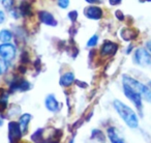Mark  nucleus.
<instances>
[{
    "label": "nucleus",
    "instance_id": "obj_12",
    "mask_svg": "<svg viewBox=\"0 0 151 143\" xmlns=\"http://www.w3.org/2000/svg\"><path fill=\"white\" fill-rule=\"evenodd\" d=\"M76 82V77L73 72H66L59 79V84L62 87H69Z\"/></svg>",
    "mask_w": 151,
    "mask_h": 143
},
{
    "label": "nucleus",
    "instance_id": "obj_35",
    "mask_svg": "<svg viewBox=\"0 0 151 143\" xmlns=\"http://www.w3.org/2000/svg\"><path fill=\"white\" fill-rule=\"evenodd\" d=\"M0 3H1V0H0Z\"/></svg>",
    "mask_w": 151,
    "mask_h": 143
},
{
    "label": "nucleus",
    "instance_id": "obj_20",
    "mask_svg": "<svg viewBox=\"0 0 151 143\" xmlns=\"http://www.w3.org/2000/svg\"><path fill=\"white\" fill-rule=\"evenodd\" d=\"M3 9L7 12H12L15 7V0H1Z\"/></svg>",
    "mask_w": 151,
    "mask_h": 143
},
{
    "label": "nucleus",
    "instance_id": "obj_30",
    "mask_svg": "<svg viewBox=\"0 0 151 143\" xmlns=\"http://www.w3.org/2000/svg\"><path fill=\"white\" fill-rule=\"evenodd\" d=\"M146 48H147V50L149 51V53L151 54V40H148V42L146 43Z\"/></svg>",
    "mask_w": 151,
    "mask_h": 143
},
{
    "label": "nucleus",
    "instance_id": "obj_8",
    "mask_svg": "<svg viewBox=\"0 0 151 143\" xmlns=\"http://www.w3.org/2000/svg\"><path fill=\"white\" fill-rule=\"evenodd\" d=\"M84 16L89 20L99 21L104 17V11L97 5H89L84 9Z\"/></svg>",
    "mask_w": 151,
    "mask_h": 143
},
{
    "label": "nucleus",
    "instance_id": "obj_28",
    "mask_svg": "<svg viewBox=\"0 0 151 143\" xmlns=\"http://www.w3.org/2000/svg\"><path fill=\"white\" fill-rule=\"evenodd\" d=\"M87 3H89V4H91V5H94V4H96V3H99L101 1V0H85Z\"/></svg>",
    "mask_w": 151,
    "mask_h": 143
},
{
    "label": "nucleus",
    "instance_id": "obj_16",
    "mask_svg": "<svg viewBox=\"0 0 151 143\" xmlns=\"http://www.w3.org/2000/svg\"><path fill=\"white\" fill-rule=\"evenodd\" d=\"M18 9H19L21 16H23V17H31L32 14H33L31 5H30L27 1H23V2L20 4Z\"/></svg>",
    "mask_w": 151,
    "mask_h": 143
},
{
    "label": "nucleus",
    "instance_id": "obj_3",
    "mask_svg": "<svg viewBox=\"0 0 151 143\" xmlns=\"http://www.w3.org/2000/svg\"><path fill=\"white\" fill-rule=\"evenodd\" d=\"M122 90H123V93L130 102L134 105V107L141 111L143 108V98L138 91H136L134 89H132L130 86H128L127 84L122 85Z\"/></svg>",
    "mask_w": 151,
    "mask_h": 143
},
{
    "label": "nucleus",
    "instance_id": "obj_17",
    "mask_svg": "<svg viewBox=\"0 0 151 143\" xmlns=\"http://www.w3.org/2000/svg\"><path fill=\"white\" fill-rule=\"evenodd\" d=\"M13 38H14V34L9 29L0 30V42L1 43H11Z\"/></svg>",
    "mask_w": 151,
    "mask_h": 143
},
{
    "label": "nucleus",
    "instance_id": "obj_14",
    "mask_svg": "<svg viewBox=\"0 0 151 143\" xmlns=\"http://www.w3.org/2000/svg\"><path fill=\"white\" fill-rule=\"evenodd\" d=\"M118 131L114 126H110L107 130V135L109 137V140L111 143H125L122 138H120L118 135Z\"/></svg>",
    "mask_w": 151,
    "mask_h": 143
},
{
    "label": "nucleus",
    "instance_id": "obj_26",
    "mask_svg": "<svg viewBox=\"0 0 151 143\" xmlns=\"http://www.w3.org/2000/svg\"><path fill=\"white\" fill-rule=\"evenodd\" d=\"M6 20V16H5V13L3 11L0 9V24H3Z\"/></svg>",
    "mask_w": 151,
    "mask_h": 143
},
{
    "label": "nucleus",
    "instance_id": "obj_31",
    "mask_svg": "<svg viewBox=\"0 0 151 143\" xmlns=\"http://www.w3.org/2000/svg\"><path fill=\"white\" fill-rule=\"evenodd\" d=\"M2 124H3V118L2 116L0 115V126H2Z\"/></svg>",
    "mask_w": 151,
    "mask_h": 143
},
{
    "label": "nucleus",
    "instance_id": "obj_10",
    "mask_svg": "<svg viewBox=\"0 0 151 143\" xmlns=\"http://www.w3.org/2000/svg\"><path fill=\"white\" fill-rule=\"evenodd\" d=\"M37 16H38L40 21L42 22V24H45V25L51 26V27H56V26L58 25L57 20L55 19V17L53 16V14H51L50 12L42 9V11L38 12Z\"/></svg>",
    "mask_w": 151,
    "mask_h": 143
},
{
    "label": "nucleus",
    "instance_id": "obj_1",
    "mask_svg": "<svg viewBox=\"0 0 151 143\" xmlns=\"http://www.w3.org/2000/svg\"><path fill=\"white\" fill-rule=\"evenodd\" d=\"M113 107L115 111L119 114L120 118L125 122V124L130 129H137L139 126V118L137 113L126 104L120 100H115L113 102Z\"/></svg>",
    "mask_w": 151,
    "mask_h": 143
},
{
    "label": "nucleus",
    "instance_id": "obj_22",
    "mask_svg": "<svg viewBox=\"0 0 151 143\" xmlns=\"http://www.w3.org/2000/svg\"><path fill=\"white\" fill-rule=\"evenodd\" d=\"M57 4L60 9H66L70 4V0H57Z\"/></svg>",
    "mask_w": 151,
    "mask_h": 143
},
{
    "label": "nucleus",
    "instance_id": "obj_19",
    "mask_svg": "<svg viewBox=\"0 0 151 143\" xmlns=\"http://www.w3.org/2000/svg\"><path fill=\"white\" fill-rule=\"evenodd\" d=\"M91 138L95 141H99V142H101V143H105V136H104L103 132L99 130H93L92 133H91Z\"/></svg>",
    "mask_w": 151,
    "mask_h": 143
},
{
    "label": "nucleus",
    "instance_id": "obj_2",
    "mask_svg": "<svg viewBox=\"0 0 151 143\" xmlns=\"http://www.w3.org/2000/svg\"><path fill=\"white\" fill-rule=\"evenodd\" d=\"M122 82L124 84H127L128 86H130L132 89H134L136 91H138L143 99H145L147 102L151 103V88L147 85L143 84L142 82L138 81L137 79L132 78V77L128 76V75H124L122 77Z\"/></svg>",
    "mask_w": 151,
    "mask_h": 143
},
{
    "label": "nucleus",
    "instance_id": "obj_9",
    "mask_svg": "<svg viewBox=\"0 0 151 143\" xmlns=\"http://www.w3.org/2000/svg\"><path fill=\"white\" fill-rule=\"evenodd\" d=\"M118 51V45L112 40H105L103 43L99 50V54L103 57H111L117 53Z\"/></svg>",
    "mask_w": 151,
    "mask_h": 143
},
{
    "label": "nucleus",
    "instance_id": "obj_5",
    "mask_svg": "<svg viewBox=\"0 0 151 143\" xmlns=\"http://www.w3.org/2000/svg\"><path fill=\"white\" fill-rule=\"evenodd\" d=\"M17 55V48L12 43H2L0 45V57L4 61L14 60Z\"/></svg>",
    "mask_w": 151,
    "mask_h": 143
},
{
    "label": "nucleus",
    "instance_id": "obj_21",
    "mask_svg": "<svg viewBox=\"0 0 151 143\" xmlns=\"http://www.w3.org/2000/svg\"><path fill=\"white\" fill-rule=\"evenodd\" d=\"M97 44H99V35H97V34H93L88 40V42H87V47H88V48H93V47H95Z\"/></svg>",
    "mask_w": 151,
    "mask_h": 143
},
{
    "label": "nucleus",
    "instance_id": "obj_27",
    "mask_svg": "<svg viewBox=\"0 0 151 143\" xmlns=\"http://www.w3.org/2000/svg\"><path fill=\"white\" fill-rule=\"evenodd\" d=\"M109 1V4L112 5V6H115V5H118L121 3L122 0H108Z\"/></svg>",
    "mask_w": 151,
    "mask_h": 143
},
{
    "label": "nucleus",
    "instance_id": "obj_18",
    "mask_svg": "<svg viewBox=\"0 0 151 143\" xmlns=\"http://www.w3.org/2000/svg\"><path fill=\"white\" fill-rule=\"evenodd\" d=\"M42 134H44V130H42V129H38L37 131H35V132L31 135V140L35 143H42V140H44Z\"/></svg>",
    "mask_w": 151,
    "mask_h": 143
},
{
    "label": "nucleus",
    "instance_id": "obj_33",
    "mask_svg": "<svg viewBox=\"0 0 151 143\" xmlns=\"http://www.w3.org/2000/svg\"><path fill=\"white\" fill-rule=\"evenodd\" d=\"M149 87L151 88V81H149Z\"/></svg>",
    "mask_w": 151,
    "mask_h": 143
},
{
    "label": "nucleus",
    "instance_id": "obj_25",
    "mask_svg": "<svg viewBox=\"0 0 151 143\" xmlns=\"http://www.w3.org/2000/svg\"><path fill=\"white\" fill-rule=\"evenodd\" d=\"M5 63H7V61H4L3 59L2 60H0V75L4 72V69H6V65H5Z\"/></svg>",
    "mask_w": 151,
    "mask_h": 143
},
{
    "label": "nucleus",
    "instance_id": "obj_7",
    "mask_svg": "<svg viewBox=\"0 0 151 143\" xmlns=\"http://www.w3.org/2000/svg\"><path fill=\"white\" fill-rule=\"evenodd\" d=\"M31 88V84L27 80L22 78H15L9 83V91H28Z\"/></svg>",
    "mask_w": 151,
    "mask_h": 143
},
{
    "label": "nucleus",
    "instance_id": "obj_4",
    "mask_svg": "<svg viewBox=\"0 0 151 143\" xmlns=\"http://www.w3.org/2000/svg\"><path fill=\"white\" fill-rule=\"evenodd\" d=\"M134 61L141 66H151V54L147 49L138 48L134 51Z\"/></svg>",
    "mask_w": 151,
    "mask_h": 143
},
{
    "label": "nucleus",
    "instance_id": "obj_15",
    "mask_svg": "<svg viewBox=\"0 0 151 143\" xmlns=\"http://www.w3.org/2000/svg\"><path fill=\"white\" fill-rule=\"evenodd\" d=\"M31 119H32V115L29 113L22 114V115L20 116L19 124H20V126H21V130H22V132H23V134L27 132L28 126H29V122Z\"/></svg>",
    "mask_w": 151,
    "mask_h": 143
},
{
    "label": "nucleus",
    "instance_id": "obj_32",
    "mask_svg": "<svg viewBox=\"0 0 151 143\" xmlns=\"http://www.w3.org/2000/svg\"><path fill=\"white\" fill-rule=\"evenodd\" d=\"M73 139H75V138H73H73H71L70 140H69V143H73V141H75V140H73Z\"/></svg>",
    "mask_w": 151,
    "mask_h": 143
},
{
    "label": "nucleus",
    "instance_id": "obj_34",
    "mask_svg": "<svg viewBox=\"0 0 151 143\" xmlns=\"http://www.w3.org/2000/svg\"><path fill=\"white\" fill-rule=\"evenodd\" d=\"M145 1H147V2H151V0H145Z\"/></svg>",
    "mask_w": 151,
    "mask_h": 143
},
{
    "label": "nucleus",
    "instance_id": "obj_24",
    "mask_svg": "<svg viewBox=\"0 0 151 143\" xmlns=\"http://www.w3.org/2000/svg\"><path fill=\"white\" fill-rule=\"evenodd\" d=\"M115 16L119 21H123V20L125 19V16H124V14L122 13L120 9H117V11L115 12Z\"/></svg>",
    "mask_w": 151,
    "mask_h": 143
},
{
    "label": "nucleus",
    "instance_id": "obj_29",
    "mask_svg": "<svg viewBox=\"0 0 151 143\" xmlns=\"http://www.w3.org/2000/svg\"><path fill=\"white\" fill-rule=\"evenodd\" d=\"M132 50H134V46H132V44L128 45L127 49H126V54H130V53L132 52Z\"/></svg>",
    "mask_w": 151,
    "mask_h": 143
},
{
    "label": "nucleus",
    "instance_id": "obj_11",
    "mask_svg": "<svg viewBox=\"0 0 151 143\" xmlns=\"http://www.w3.org/2000/svg\"><path fill=\"white\" fill-rule=\"evenodd\" d=\"M45 106H46V108L49 111L53 112V113L58 112L59 109H60V104L57 101L56 97L54 95H52V93L46 97V99H45Z\"/></svg>",
    "mask_w": 151,
    "mask_h": 143
},
{
    "label": "nucleus",
    "instance_id": "obj_23",
    "mask_svg": "<svg viewBox=\"0 0 151 143\" xmlns=\"http://www.w3.org/2000/svg\"><path fill=\"white\" fill-rule=\"evenodd\" d=\"M78 16H79V14L77 11H70V12H68V14H67V18H68L69 21H71V22L77 21Z\"/></svg>",
    "mask_w": 151,
    "mask_h": 143
},
{
    "label": "nucleus",
    "instance_id": "obj_13",
    "mask_svg": "<svg viewBox=\"0 0 151 143\" xmlns=\"http://www.w3.org/2000/svg\"><path fill=\"white\" fill-rule=\"evenodd\" d=\"M120 36L125 42H130V40H134L138 36V32L134 28H123L121 30V32H120Z\"/></svg>",
    "mask_w": 151,
    "mask_h": 143
},
{
    "label": "nucleus",
    "instance_id": "obj_6",
    "mask_svg": "<svg viewBox=\"0 0 151 143\" xmlns=\"http://www.w3.org/2000/svg\"><path fill=\"white\" fill-rule=\"evenodd\" d=\"M23 136V132L18 121L9 122V143H19Z\"/></svg>",
    "mask_w": 151,
    "mask_h": 143
}]
</instances>
